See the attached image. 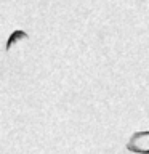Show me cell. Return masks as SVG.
<instances>
[{
	"instance_id": "6da1fadb",
	"label": "cell",
	"mask_w": 149,
	"mask_h": 154,
	"mask_svg": "<svg viewBox=\"0 0 149 154\" xmlns=\"http://www.w3.org/2000/svg\"><path fill=\"white\" fill-rule=\"evenodd\" d=\"M127 149L138 154H149V130L133 133L127 143Z\"/></svg>"
}]
</instances>
